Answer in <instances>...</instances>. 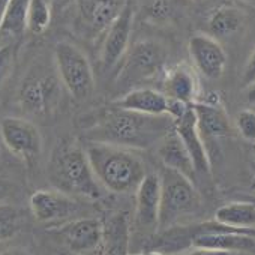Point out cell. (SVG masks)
Segmentation results:
<instances>
[{"instance_id":"cell-34","label":"cell","mask_w":255,"mask_h":255,"mask_svg":"<svg viewBox=\"0 0 255 255\" xmlns=\"http://www.w3.org/2000/svg\"><path fill=\"white\" fill-rule=\"evenodd\" d=\"M246 99L249 104H255V83L249 87H246Z\"/></svg>"},{"instance_id":"cell-1","label":"cell","mask_w":255,"mask_h":255,"mask_svg":"<svg viewBox=\"0 0 255 255\" xmlns=\"http://www.w3.org/2000/svg\"><path fill=\"white\" fill-rule=\"evenodd\" d=\"M174 129L170 116H149L113 107L101 111L87 128L89 141L108 143L132 150L158 146Z\"/></svg>"},{"instance_id":"cell-32","label":"cell","mask_w":255,"mask_h":255,"mask_svg":"<svg viewBox=\"0 0 255 255\" xmlns=\"http://www.w3.org/2000/svg\"><path fill=\"white\" fill-rule=\"evenodd\" d=\"M9 3H11V0H0V27H2V23L5 20Z\"/></svg>"},{"instance_id":"cell-3","label":"cell","mask_w":255,"mask_h":255,"mask_svg":"<svg viewBox=\"0 0 255 255\" xmlns=\"http://www.w3.org/2000/svg\"><path fill=\"white\" fill-rule=\"evenodd\" d=\"M48 176L56 189L71 195L89 200H98L102 195L86 149L72 140L60 141L50 159Z\"/></svg>"},{"instance_id":"cell-36","label":"cell","mask_w":255,"mask_h":255,"mask_svg":"<svg viewBox=\"0 0 255 255\" xmlns=\"http://www.w3.org/2000/svg\"><path fill=\"white\" fill-rule=\"evenodd\" d=\"M72 255H99V249L95 252H89V254H72Z\"/></svg>"},{"instance_id":"cell-10","label":"cell","mask_w":255,"mask_h":255,"mask_svg":"<svg viewBox=\"0 0 255 255\" xmlns=\"http://www.w3.org/2000/svg\"><path fill=\"white\" fill-rule=\"evenodd\" d=\"M53 233L71 254H89L101 248L104 222L98 218H74L56 225Z\"/></svg>"},{"instance_id":"cell-30","label":"cell","mask_w":255,"mask_h":255,"mask_svg":"<svg viewBox=\"0 0 255 255\" xmlns=\"http://www.w3.org/2000/svg\"><path fill=\"white\" fill-rule=\"evenodd\" d=\"M173 255H234L233 252L227 251H216V249H206V248H192L189 251H182Z\"/></svg>"},{"instance_id":"cell-16","label":"cell","mask_w":255,"mask_h":255,"mask_svg":"<svg viewBox=\"0 0 255 255\" xmlns=\"http://www.w3.org/2000/svg\"><path fill=\"white\" fill-rule=\"evenodd\" d=\"M161 179L156 173H147L135 191V221L147 230L159 228Z\"/></svg>"},{"instance_id":"cell-15","label":"cell","mask_w":255,"mask_h":255,"mask_svg":"<svg viewBox=\"0 0 255 255\" xmlns=\"http://www.w3.org/2000/svg\"><path fill=\"white\" fill-rule=\"evenodd\" d=\"M191 248H206L227 252H252L255 254V234L219 225L216 230L204 231L192 239Z\"/></svg>"},{"instance_id":"cell-2","label":"cell","mask_w":255,"mask_h":255,"mask_svg":"<svg viewBox=\"0 0 255 255\" xmlns=\"http://www.w3.org/2000/svg\"><path fill=\"white\" fill-rule=\"evenodd\" d=\"M84 149L99 185L113 194L135 192L147 174L143 159L132 149L99 141H89Z\"/></svg>"},{"instance_id":"cell-21","label":"cell","mask_w":255,"mask_h":255,"mask_svg":"<svg viewBox=\"0 0 255 255\" xmlns=\"http://www.w3.org/2000/svg\"><path fill=\"white\" fill-rule=\"evenodd\" d=\"M156 147H158V156L161 162L164 164V167L179 171L185 174L186 177L195 180L197 173H195L191 155L174 129Z\"/></svg>"},{"instance_id":"cell-9","label":"cell","mask_w":255,"mask_h":255,"mask_svg":"<svg viewBox=\"0 0 255 255\" xmlns=\"http://www.w3.org/2000/svg\"><path fill=\"white\" fill-rule=\"evenodd\" d=\"M0 135L6 149L26 162H35L42 152L38 126L23 117L6 116L0 122Z\"/></svg>"},{"instance_id":"cell-22","label":"cell","mask_w":255,"mask_h":255,"mask_svg":"<svg viewBox=\"0 0 255 255\" xmlns=\"http://www.w3.org/2000/svg\"><path fill=\"white\" fill-rule=\"evenodd\" d=\"M215 221L255 234V201H234L224 204L215 212Z\"/></svg>"},{"instance_id":"cell-12","label":"cell","mask_w":255,"mask_h":255,"mask_svg":"<svg viewBox=\"0 0 255 255\" xmlns=\"http://www.w3.org/2000/svg\"><path fill=\"white\" fill-rule=\"evenodd\" d=\"M30 210L36 221L42 224H63L74 219L80 212L77 200L59 189H39L30 197Z\"/></svg>"},{"instance_id":"cell-11","label":"cell","mask_w":255,"mask_h":255,"mask_svg":"<svg viewBox=\"0 0 255 255\" xmlns=\"http://www.w3.org/2000/svg\"><path fill=\"white\" fill-rule=\"evenodd\" d=\"M194 69L207 80H219L227 66V53L221 42L207 33H195L188 42Z\"/></svg>"},{"instance_id":"cell-6","label":"cell","mask_w":255,"mask_h":255,"mask_svg":"<svg viewBox=\"0 0 255 255\" xmlns=\"http://www.w3.org/2000/svg\"><path fill=\"white\" fill-rule=\"evenodd\" d=\"M62 81L57 71L44 66L33 68L20 84L18 101L21 108L36 117L50 116L59 105L62 96Z\"/></svg>"},{"instance_id":"cell-37","label":"cell","mask_w":255,"mask_h":255,"mask_svg":"<svg viewBox=\"0 0 255 255\" xmlns=\"http://www.w3.org/2000/svg\"><path fill=\"white\" fill-rule=\"evenodd\" d=\"M242 2H246V3H255V0H242Z\"/></svg>"},{"instance_id":"cell-7","label":"cell","mask_w":255,"mask_h":255,"mask_svg":"<svg viewBox=\"0 0 255 255\" xmlns=\"http://www.w3.org/2000/svg\"><path fill=\"white\" fill-rule=\"evenodd\" d=\"M54 66L66 92L77 101H86L95 89V75L87 56L72 42L60 41L54 47Z\"/></svg>"},{"instance_id":"cell-13","label":"cell","mask_w":255,"mask_h":255,"mask_svg":"<svg viewBox=\"0 0 255 255\" xmlns=\"http://www.w3.org/2000/svg\"><path fill=\"white\" fill-rule=\"evenodd\" d=\"M134 26V8L131 2L125 6L122 14L107 29L101 48V63L104 68H114L129 50V41Z\"/></svg>"},{"instance_id":"cell-23","label":"cell","mask_w":255,"mask_h":255,"mask_svg":"<svg viewBox=\"0 0 255 255\" xmlns=\"http://www.w3.org/2000/svg\"><path fill=\"white\" fill-rule=\"evenodd\" d=\"M242 24L243 14L237 8L230 5H222L216 8L207 20V27L210 32L209 35H212L216 39L233 36L236 32H239Z\"/></svg>"},{"instance_id":"cell-18","label":"cell","mask_w":255,"mask_h":255,"mask_svg":"<svg viewBox=\"0 0 255 255\" xmlns=\"http://www.w3.org/2000/svg\"><path fill=\"white\" fill-rule=\"evenodd\" d=\"M114 105L128 111H135L149 116H168L170 99L167 95L155 87L141 86L122 93Z\"/></svg>"},{"instance_id":"cell-35","label":"cell","mask_w":255,"mask_h":255,"mask_svg":"<svg viewBox=\"0 0 255 255\" xmlns=\"http://www.w3.org/2000/svg\"><path fill=\"white\" fill-rule=\"evenodd\" d=\"M137 255H167V254L162 252V251L155 249V251H146V252H141V254H137Z\"/></svg>"},{"instance_id":"cell-24","label":"cell","mask_w":255,"mask_h":255,"mask_svg":"<svg viewBox=\"0 0 255 255\" xmlns=\"http://www.w3.org/2000/svg\"><path fill=\"white\" fill-rule=\"evenodd\" d=\"M30 0H11L0 32L18 36L27 30V14Z\"/></svg>"},{"instance_id":"cell-4","label":"cell","mask_w":255,"mask_h":255,"mask_svg":"<svg viewBox=\"0 0 255 255\" xmlns=\"http://www.w3.org/2000/svg\"><path fill=\"white\" fill-rule=\"evenodd\" d=\"M122 60L114 86L125 93L162 77L167 71L168 51L161 42L144 39L128 50Z\"/></svg>"},{"instance_id":"cell-31","label":"cell","mask_w":255,"mask_h":255,"mask_svg":"<svg viewBox=\"0 0 255 255\" xmlns=\"http://www.w3.org/2000/svg\"><path fill=\"white\" fill-rule=\"evenodd\" d=\"M11 189H12V186H11V183H9L8 180L0 179V203H2L5 198H8V197H9Z\"/></svg>"},{"instance_id":"cell-17","label":"cell","mask_w":255,"mask_h":255,"mask_svg":"<svg viewBox=\"0 0 255 255\" xmlns=\"http://www.w3.org/2000/svg\"><path fill=\"white\" fill-rule=\"evenodd\" d=\"M194 110L203 138H221L233 134L231 122L216 95L210 93L204 98L200 96L194 104Z\"/></svg>"},{"instance_id":"cell-28","label":"cell","mask_w":255,"mask_h":255,"mask_svg":"<svg viewBox=\"0 0 255 255\" xmlns=\"http://www.w3.org/2000/svg\"><path fill=\"white\" fill-rule=\"evenodd\" d=\"M14 57H15V51L12 45L0 47V84H2L6 80V77L11 74Z\"/></svg>"},{"instance_id":"cell-25","label":"cell","mask_w":255,"mask_h":255,"mask_svg":"<svg viewBox=\"0 0 255 255\" xmlns=\"http://www.w3.org/2000/svg\"><path fill=\"white\" fill-rule=\"evenodd\" d=\"M51 0H30L27 14V30L33 35H42L51 23Z\"/></svg>"},{"instance_id":"cell-8","label":"cell","mask_w":255,"mask_h":255,"mask_svg":"<svg viewBox=\"0 0 255 255\" xmlns=\"http://www.w3.org/2000/svg\"><path fill=\"white\" fill-rule=\"evenodd\" d=\"M170 117L173 119L176 134L191 155L197 176H210V156L200 132L194 105L177 102L171 107Z\"/></svg>"},{"instance_id":"cell-19","label":"cell","mask_w":255,"mask_h":255,"mask_svg":"<svg viewBox=\"0 0 255 255\" xmlns=\"http://www.w3.org/2000/svg\"><path fill=\"white\" fill-rule=\"evenodd\" d=\"M131 0H81L80 17L95 35L107 32Z\"/></svg>"},{"instance_id":"cell-27","label":"cell","mask_w":255,"mask_h":255,"mask_svg":"<svg viewBox=\"0 0 255 255\" xmlns=\"http://www.w3.org/2000/svg\"><path fill=\"white\" fill-rule=\"evenodd\" d=\"M236 129L239 132V135L249 141V143H255V111L251 108H245L240 110L236 116Z\"/></svg>"},{"instance_id":"cell-5","label":"cell","mask_w":255,"mask_h":255,"mask_svg":"<svg viewBox=\"0 0 255 255\" xmlns=\"http://www.w3.org/2000/svg\"><path fill=\"white\" fill-rule=\"evenodd\" d=\"M161 179V210L159 230H168L185 216L200 209V194L194 180L185 174L164 167L159 173Z\"/></svg>"},{"instance_id":"cell-14","label":"cell","mask_w":255,"mask_h":255,"mask_svg":"<svg viewBox=\"0 0 255 255\" xmlns=\"http://www.w3.org/2000/svg\"><path fill=\"white\" fill-rule=\"evenodd\" d=\"M170 101L194 105L200 99V78L192 65L177 63L162 75V89Z\"/></svg>"},{"instance_id":"cell-20","label":"cell","mask_w":255,"mask_h":255,"mask_svg":"<svg viewBox=\"0 0 255 255\" xmlns=\"http://www.w3.org/2000/svg\"><path fill=\"white\" fill-rule=\"evenodd\" d=\"M131 228L125 213H114L104 222L99 255H129Z\"/></svg>"},{"instance_id":"cell-26","label":"cell","mask_w":255,"mask_h":255,"mask_svg":"<svg viewBox=\"0 0 255 255\" xmlns=\"http://www.w3.org/2000/svg\"><path fill=\"white\" fill-rule=\"evenodd\" d=\"M21 227V213L15 206L0 203V242L14 237Z\"/></svg>"},{"instance_id":"cell-29","label":"cell","mask_w":255,"mask_h":255,"mask_svg":"<svg viewBox=\"0 0 255 255\" xmlns=\"http://www.w3.org/2000/svg\"><path fill=\"white\" fill-rule=\"evenodd\" d=\"M254 83H255V48L249 54V57L245 63L243 72H242V78H240V84L245 89L252 86Z\"/></svg>"},{"instance_id":"cell-33","label":"cell","mask_w":255,"mask_h":255,"mask_svg":"<svg viewBox=\"0 0 255 255\" xmlns=\"http://www.w3.org/2000/svg\"><path fill=\"white\" fill-rule=\"evenodd\" d=\"M0 255H30L27 251L21 249V248H9L6 251H3Z\"/></svg>"}]
</instances>
